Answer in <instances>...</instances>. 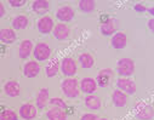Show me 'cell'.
Here are the masks:
<instances>
[{
	"instance_id": "6da1fadb",
	"label": "cell",
	"mask_w": 154,
	"mask_h": 120,
	"mask_svg": "<svg viewBox=\"0 0 154 120\" xmlns=\"http://www.w3.org/2000/svg\"><path fill=\"white\" fill-rule=\"evenodd\" d=\"M134 114L138 120H152L154 118V108L150 104L140 101L134 106Z\"/></svg>"
},
{
	"instance_id": "7a4b0ae2",
	"label": "cell",
	"mask_w": 154,
	"mask_h": 120,
	"mask_svg": "<svg viewBox=\"0 0 154 120\" xmlns=\"http://www.w3.org/2000/svg\"><path fill=\"white\" fill-rule=\"evenodd\" d=\"M61 89H62L64 96L68 98H76L80 94L79 88H78V82L73 78H68V79L63 80L61 84Z\"/></svg>"
},
{
	"instance_id": "3957f363",
	"label": "cell",
	"mask_w": 154,
	"mask_h": 120,
	"mask_svg": "<svg viewBox=\"0 0 154 120\" xmlns=\"http://www.w3.org/2000/svg\"><path fill=\"white\" fill-rule=\"evenodd\" d=\"M117 72L120 75V78L131 76L135 72V62L129 57L120 58L118 61V64H117Z\"/></svg>"
},
{
	"instance_id": "277c9868",
	"label": "cell",
	"mask_w": 154,
	"mask_h": 120,
	"mask_svg": "<svg viewBox=\"0 0 154 120\" xmlns=\"http://www.w3.org/2000/svg\"><path fill=\"white\" fill-rule=\"evenodd\" d=\"M33 55H34L35 60L39 61V62L48 61L51 56V48L45 43H39V44H36L34 46Z\"/></svg>"
},
{
	"instance_id": "5b68a950",
	"label": "cell",
	"mask_w": 154,
	"mask_h": 120,
	"mask_svg": "<svg viewBox=\"0 0 154 120\" xmlns=\"http://www.w3.org/2000/svg\"><path fill=\"white\" fill-rule=\"evenodd\" d=\"M119 20L117 18H108L106 20L101 27H100V30H101V34L104 35V36H109V35H114L115 32L118 30L119 28Z\"/></svg>"
},
{
	"instance_id": "8992f818",
	"label": "cell",
	"mask_w": 154,
	"mask_h": 120,
	"mask_svg": "<svg viewBox=\"0 0 154 120\" xmlns=\"http://www.w3.org/2000/svg\"><path fill=\"white\" fill-rule=\"evenodd\" d=\"M117 86L120 91H123L126 95H134L137 90L135 82L129 78H119L117 80Z\"/></svg>"
},
{
	"instance_id": "52a82bcc",
	"label": "cell",
	"mask_w": 154,
	"mask_h": 120,
	"mask_svg": "<svg viewBox=\"0 0 154 120\" xmlns=\"http://www.w3.org/2000/svg\"><path fill=\"white\" fill-rule=\"evenodd\" d=\"M113 78V70L110 68H106V69H102L100 70V73L97 74V78H96V84L97 86L100 88H107L109 86L110 84V80Z\"/></svg>"
},
{
	"instance_id": "ba28073f",
	"label": "cell",
	"mask_w": 154,
	"mask_h": 120,
	"mask_svg": "<svg viewBox=\"0 0 154 120\" xmlns=\"http://www.w3.org/2000/svg\"><path fill=\"white\" fill-rule=\"evenodd\" d=\"M61 70L66 76H73L76 73V63L72 57H64L61 62Z\"/></svg>"
},
{
	"instance_id": "9c48e42d",
	"label": "cell",
	"mask_w": 154,
	"mask_h": 120,
	"mask_svg": "<svg viewBox=\"0 0 154 120\" xmlns=\"http://www.w3.org/2000/svg\"><path fill=\"white\" fill-rule=\"evenodd\" d=\"M110 44L113 46V49L115 50H123L125 49L126 44H128V36L125 33H115L114 35H112V40H110Z\"/></svg>"
},
{
	"instance_id": "30bf717a",
	"label": "cell",
	"mask_w": 154,
	"mask_h": 120,
	"mask_svg": "<svg viewBox=\"0 0 154 120\" xmlns=\"http://www.w3.org/2000/svg\"><path fill=\"white\" fill-rule=\"evenodd\" d=\"M38 30H39L42 34H49L54 30V21L50 16H44L42 17L39 21H38Z\"/></svg>"
},
{
	"instance_id": "8fae6325",
	"label": "cell",
	"mask_w": 154,
	"mask_h": 120,
	"mask_svg": "<svg viewBox=\"0 0 154 120\" xmlns=\"http://www.w3.org/2000/svg\"><path fill=\"white\" fill-rule=\"evenodd\" d=\"M39 73H40V64L36 61H29L23 67V74L26 78H29V79L35 78Z\"/></svg>"
},
{
	"instance_id": "7c38bea8",
	"label": "cell",
	"mask_w": 154,
	"mask_h": 120,
	"mask_svg": "<svg viewBox=\"0 0 154 120\" xmlns=\"http://www.w3.org/2000/svg\"><path fill=\"white\" fill-rule=\"evenodd\" d=\"M20 116L23 120H33L36 116V107L30 103L22 104L20 108Z\"/></svg>"
},
{
	"instance_id": "4fadbf2b",
	"label": "cell",
	"mask_w": 154,
	"mask_h": 120,
	"mask_svg": "<svg viewBox=\"0 0 154 120\" xmlns=\"http://www.w3.org/2000/svg\"><path fill=\"white\" fill-rule=\"evenodd\" d=\"M52 33H54V36L57 40H61V42H62V40L68 39V36L70 34V28L67 24H64V23H58V24H56L54 27Z\"/></svg>"
},
{
	"instance_id": "5bb4252c",
	"label": "cell",
	"mask_w": 154,
	"mask_h": 120,
	"mask_svg": "<svg viewBox=\"0 0 154 120\" xmlns=\"http://www.w3.org/2000/svg\"><path fill=\"white\" fill-rule=\"evenodd\" d=\"M74 10L70 6H62L56 12V17L61 22H70L74 18Z\"/></svg>"
},
{
	"instance_id": "9a60e30c",
	"label": "cell",
	"mask_w": 154,
	"mask_h": 120,
	"mask_svg": "<svg viewBox=\"0 0 154 120\" xmlns=\"http://www.w3.org/2000/svg\"><path fill=\"white\" fill-rule=\"evenodd\" d=\"M97 89L96 80L94 78H84L80 82V90L86 95H92Z\"/></svg>"
},
{
	"instance_id": "2e32d148",
	"label": "cell",
	"mask_w": 154,
	"mask_h": 120,
	"mask_svg": "<svg viewBox=\"0 0 154 120\" xmlns=\"http://www.w3.org/2000/svg\"><path fill=\"white\" fill-rule=\"evenodd\" d=\"M4 92L9 97H17L21 95V86L15 80H10L4 85Z\"/></svg>"
},
{
	"instance_id": "e0dca14e",
	"label": "cell",
	"mask_w": 154,
	"mask_h": 120,
	"mask_svg": "<svg viewBox=\"0 0 154 120\" xmlns=\"http://www.w3.org/2000/svg\"><path fill=\"white\" fill-rule=\"evenodd\" d=\"M32 10L36 15H45L50 10V3L48 0H35L32 4Z\"/></svg>"
},
{
	"instance_id": "ac0fdd59",
	"label": "cell",
	"mask_w": 154,
	"mask_h": 120,
	"mask_svg": "<svg viewBox=\"0 0 154 120\" xmlns=\"http://www.w3.org/2000/svg\"><path fill=\"white\" fill-rule=\"evenodd\" d=\"M112 102L117 108H123L128 103V96L120 90H115L112 94Z\"/></svg>"
},
{
	"instance_id": "d6986e66",
	"label": "cell",
	"mask_w": 154,
	"mask_h": 120,
	"mask_svg": "<svg viewBox=\"0 0 154 120\" xmlns=\"http://www.w3.org/2000/svg\"><path fill=\"white\" fill-rule=\"evenodd\" d=\"M16 33L14 29L10 28H3L0 29V42L4 44H12L16 42Z\"/></svg>"
},
{
	"instance_id": "ffe728a7",
	"label": "cell",
	"mask_w": 154,
	"mask_h": 120,
	"mask_svg": "<svg viewBox=\"0 0 154 120\" xmlns=\"http://www.w3.org/2000/svg\"><path fill=\"white\" fill-rule=\"evenodd\" d=\"M33 43L30 42V40H28V39H26V40H23V42L21 43V45H20V48H18V56H20V58H22V60H26V58H28L29 57V55L33 52Z\"/></svg>"
},
{
	"instance_id": "44dd1931",
	"label": "cell",
	"mask_w": 154,
	"mask_h": 120,
	"mask_svg": "<svg viewBox=\"0 0 154 120\" xmlns=\"http://www.w3.org/2000/svg\"><path fill=\"white\" fill-rule=\"evenodd\" d=\"M46 116L49 120H67V113L63 109L57 108V107L51 108L46 113Z\"/></svg>"
},
{
	"instance_id": "7402d4cb",
	"label": "cell",
	"mask_w": 154,
	"mask_h": 120,
	"mask_svg": "<svg viewBox=\"0 0 154 120\" xmlns=\"http://www.w3.org/2000/svg\"><path fill=\"white\" fill-rule=\"evenodd\" d=\"M28 23H29L28 17L24 15H20L12 20V28L16 30H22V29H26L28 27Z\"/></svg>"
},
{
	"instance_id": "603a6c76",
	"label": "cell",
	"mask_w": 154,
	"mask_h": 120,
	"mask_svg": "<svg viewBox=\"0 0 154 120\" xmlns=\"http://www.w3.org/2000/svg\"><path fill=\"white\" fill-rule=\"evenodd\" d=\"M48 101H49V89L43 88L39 91V94H38V96H36V107L39 109L45 108Z\"/></svg>"
},
{
	"instance_id": "cb8c5ba5",
	"label": "cell",
	"mask_w": 154,
	"mask_h": 120,
	"mask_svg": "<svg viewBox=\"0 0 154 120\" xmlns=\"http://www.w3.org/2000/svg\"><path fill=\"white\" fill-rule=\"evenodd\" d=\"M85 106L91 110H97L101 108V98L94 95H89L85 97Z\"/></svg>"
},
{
	"instance_id": "d4e9b609",
	"label": "cell",
	"mask_w": 154,
	"mask_h": 120,
	"mask_svg": "<svg viewBox=\"0 0 154 120\" xmlns=\"http://www.w3.org/2000/svg\"><path fill=\"white\" fill-rule=\"evenodd\" d=\"M58 67H60V61H58V58H52V60L49 62V64L46 66V68H45L46 76H48V78L55 76V75L57 74V72H58Z\"/></svg>"
},
{
	"instance_id": "484cf974",
	"label": "cell",
	"mask_w": 154,
	"mask_h": 120,
	"mask_svg": "<svg viewBox=\"0 0 154 120\" xmlns=\"http://www.w3.org/2000/svg\"><path fill=\"white\" fill-rule=\"evenodd\" d=\"M79 62H80V66L84 68V69H89L91 68L94 64H95V60L92 57L91 54L89 52H84L79 56Z\"/></svg>"
},
{
	"instance_id": "4316f807",
	"label": "cell",
	"mask_w": 154,
	"mask_h": 120,
	"mask_svg": "<svg viewBox=\"0 0 154 120\" xmlns=\"http://www.w3.org/2000/svg\"><path fill=\"white\" fill-rule=\"evenodd\" d=\"M79 9H80V11H83L85 14L94 12L96 9V2H94V0H80Z\"/></svg>"
},
{
	"instance_id": "83f0119b",
	"label": "cell",
	"mask_w": 154,
	"mask_h": 120,
	"mask_svg": "<svg viewBox=\"0 0 154 120\" xmlns=\"http://www.w3.org/2000/svg\"><path fill=\"white\" fill-rule=\"evenodd\" d=\"M0 120H18V115L12 109H4L0 113Z\"/></svg>"
},
{
	"instance_id": "f1b7e54d",
	"label": "cell",
	"mask_w": 154,
	"mask_h": 120,
	"mask_svg": "<svg viewBox=\"0 0 154 120\" xmlns=\"http://www.w3.org/2000/svg\"><path fill=\"white\" fill-rule=\"evenodd\" d=\"M49 103L51 104V106H54V107H57V108H61V109H63V110H66L68 107H67V103L62 100V98H57V97H54V98H51V100H49Z\"/></svg>"
},
{
	"instance_id": "f546056e",
	"label": "cell",
	"mask_w": 154,
	"mask_h": 120,
	"mask_svg": "<svg viewBox=\"0 0 154 120\" xmlns=\"http://www.w3.org/2000/svg\"><path fill=\"white\" fill-rule=\"evenodd\" d=\"M9 4L12 8H22V6H24L26 2L24 0H9Z\"/></svg>"
},
{
	"instance_id": "4dcf8cb0",
	"label": "cell",
	"mask_w": 154,
	"mask_h": 120,
	"mask_svg": "<svg viewBox=\"0 0 154 120\" xmlns=\"http://www.w3.org/2000/svg\"><path fill=\"white\" fill-rule=\"evenodd\" d=\"M80 120H98V116L96 114H92V113H86V114H83Z\"/></svg>"
},
{
	"instance_id": "1f68e13d",
	"label": "cell",
	"mask_w": 154,
	"mask_h": 120,
	"mask_svg": "<svg viewBox=\"0 0 154 120\" xmlns=\"http://www.w3.org/2000/svg\"><path fill=\"white\" fill-rule=\"evenodd\" d=\"M134 10H135L136 12H146V11H147V8H146L143 4H136V5L134 6Z\"/></svg>"
},
{
	"instance_id": "d6a6232c",
	"label": "cell",
	"mask_w": 154,
	"mask_h": 120,
	"mask_svg": "<svg viewBox=\"0 0 154 120\" xmlns=\"http://www.w3.org/2000/svg\"><path fill=\"white\" fill-rule=\"evenodd\" d=\"M148 28H149V30L152 33H154V18H150L148 21Z\"/></svg>"
},
{
	"instance_id": "836d02e7",
	"label": "cell",
	"mask_w": 154,
	"mask_h": 120,
	"mask_svg": "<svg viewBox=\"0 0 154 120\" xmlns=\"http://www.w3.org/2000/svg\"><path fill=\"white\" fill-rule=\"evenodd\" d=\"M4 15H5V8H4L3 3L0 2V18H2V17H3Z\"/></svg>"
},
{
	"instance_id": "e575fe53",
	"label": "cell",
	"mask_w": 154,
	"mask_h": 120,
	"mask_svg": "<svg viewBox=\"0 0 154 120\" xmlns=\"http://www.w3.org/2000/svg\"><path fill=\"white\" fill-rule=\"evenodd\" d=\"M147 11L149 12L150 16H154V8H149V9H147Z\"/></svg>"
},
{
	"instance_id": "d590c367",
	"label": "cell",
	"mask_w": 154,
	"mask_h": 120,
	"mask_svg": "<svg viewBox=\"0 0 154 120\" xmlns=\"http://www.w3.org/2000/svg\"><path fill=\"white\" fill-rule=\"evenodd\" d=\"M98 120H108V119H106V118H101V119H100V118H98Z\"/></svg>"
}]
</instances>
